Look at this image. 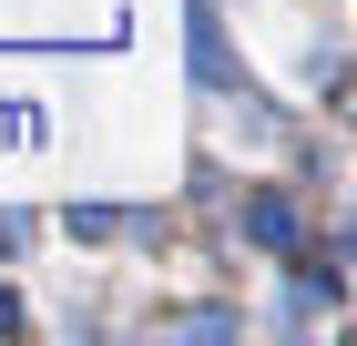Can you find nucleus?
<instances>
[{"instance_id":"obj_1","label":"nucleus","mask_w":357,"mask_h":346,"mask_svg":"<svg viewBox=\"0 0 357 346\" xmlns=\"http://www.w3.org/2000/svg\"><path fill=\"white\" fill-rule=\"evenodd\" d=\"M245 235L255 244H296V204H286V194H255V204H245Z\"/></svg>"},{"instance_id":"obj_3","label":"nucleus","mask_w":357,"mask_h":346,"mask_svg":"<svg viewBox=\"0 0 357 346\" xmlns=\"http://www.w3.org/2000/svg\"><path fill=\"white\" fill-rule=\"evenodd\" d=\"M0 326H21V306H10V295H0Z\"/></svg>"},{"instance_id":"obj_2","label":"nucleus","mask_w":357,"mask_h":346,"mask_svg":"<svg viewBox=\"0 0 357 346\" xmlns=\"http://www.w3.org/2000/svg\"><path fill=\"white\" fill-rule=\"evenodd\" d=\"M194 72L204 81H225L235 61H225V31H215V10H194Z\"/></svg>"}]
</instances>
